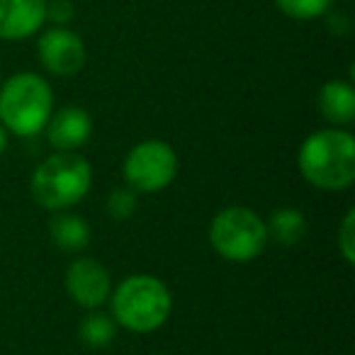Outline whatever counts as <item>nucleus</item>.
<instances>
[{"instance_id": "15", "label": "nucleus", "mask_w": 355, "mask_h": 355, "mask_svg": "<svg viewBox=\"0 0 355 355\" xmlns=\"http://www.w3.org/2000/svg\"><path fill=\"white\" fill-rule=\"evenodd\" d=\"M334 0H275L277 10L287 15L290 20H316V17L326 15Z\"/></svg>"}, {"instance_id": "6", "label": "nucleus", "mask_w": 355, "mask_h": 355, "mask_svg": "<svg viewBox=\"0 0 355 355\" xmlns=\"http://www.w3.org/2000/svg\"><path fill=\"white\" fill-rule=\"evenodd\" d=\"M124 180L137 193H158L168 188L178 175V156L166 141H141L124 158Z\"/></svg>"}, {"instance_id": "8", "label": "nucleus", "mask_w": 355, "mask_h": 355, "mask_svg": "<svg viewBox=\"0 0 355 355\" xmlns=\"http://www.w3.org/2000/svg\"><path fill=\"white\" fill-rule=\"evenodd\" d=\"M66 290L83 309H100L110 300L112 277L95 258H78L66 270Z\"/></svg>"}, {"instance_id": "3", "label": "nucleus", "mask_w": 355, "mask_h": 355, "mask_svg": "<svg viewBox=\"0 0 355 355\" xmlns=\"http://www.w3.org/2000/svg\"><path fill=\"white\" fill-rule=\"evenodd\" d=\"M90 185H93L90 163L76 153L56 151L54 156L37 166V171L32 173L30 188L40 207L64 212L90 193Z\"/></svg>"}, {"instance_id": "17", "label": "nucleus", "mask_w": 355, "mask_h": 355, "mask_svg": "<svg viewBox=\"0 0 355 355\" xmlns=\"http://www.w3.org/2000/svg\"><path fill=\"white\" fill-rule=\"evenodd\" d=\"M338 248L340 256L345 258V263L353 266L355 263V212L348 209L343 217V224L338 229Z\"/></svg>"}, {"instance_id": "13", "label": "nucleus", "mask_w": 355, "mask_h": 355, "mask_svg": "<svg viewBox=\"0 0 355 355\" xmlns=\"http://www.w3.org/2000/svg\"><path fill=\"white\" fill-rule=\"evenodd\" d=\"M268 241H275L280 246H297L306 236V217L300 209L282 207L270 214L266 222Z\"/></svg>"}, {"instance_id": "7", "label": "nucleus", "mask_w": 355, "mask_h": 355, "mask_svg": "<svg viewBox=\"0 0 355 355\" xmlns=\"http://www.w3.org/2000/svg\"><path fill=\"white\" fill-rule=\"evenodd\" d=\"M40 64L54 76H76L85 66V44L76 32L51 27L37 42Z\"/></svg>"}, {"instance_id": "18", "label": "nucleus", "mask_w": 355, "mask_h": 355, "mask_svg": "<svg viewBox=\"0 0 355 355\" xmlns=\"http://www.w3.org/2000/svg\"><path fill=\"white\" fill-rule=\"evenodd\" d=\"M73 17V6L69 0H54V3H46V20L56 22L59 27H64L66 22H71Z\"/></svg>"}, {"instance_id": "1", "label": "nucleus", "mask_w": 355, "mask_h": 355, "mask_svg": "<svg viewBox=\"0 0 355 355\" xmlns=\"http://www.w3.org/2000/svg\"><path fill=\"white\" fill-rule=\"evenodd\" d=\"M304 180L319 190L338 193L355 180V139L345 129H321L304 139L297 153Z\"/></svg>"}, {"instance_id": "16", "label": "nucleus", "mask_w": 355, "mask_h": 355, "mask_svg": "<svg viewBox=\"0 0 355 355\" xmlns=\"http://www.w3.org/2000/svg\"><path fill=\"white\" fill-rule=\"evenodd\" d=\"M134 212H137V195H134V190L117 188L110 193L107 214L114 219V222H124V219H129Z\"/></svg>"}, {"instance_id": "12", "label": "nucleus", "mask_w": 355, "mask_h": 355, "mask_svg": "<svg viewBox=\"0 0 355 355\" xmlns=\"http://www.w3.org/2000/svg\"><path fill=\"white\" fill-rule=\"evenodd\" d=\"M49 234H51L54 246L61 248V251H69V253L83 251V248L90 243V227L83 217H78V214L61 212V214H56V217H51Z\"/></svg>"}, {"instance_id": "11", "label": "nucleus", "mask_w": 355, "mask_h": 355, "mask_svg": "<svg viewBox=\"0 0 355 355\" xmlns=\"http://www.w3.org/2000/svg\"><path fill=\"white\" fill-rule=\"evenodd\" d=\"M319 110L331 124H350L355 117V90L348 80H329L319 90Z\"/></svg>"}, {"instance_id": "4", "label": "nucleus", "mask_w": 355, "mask_h": 355, "mask_svg": "<svg viewBox=\"0 0 355 355\" xmlns=\"http://www.w3.org/2000/svg\"><path fill=\"white\" fill-rule=\"evenodd\" d=\"M54 110V93L37 73H15L0 85V124L17 137L44 132Z\"/></svg>"}, {"instance_id": "5", "label": "nucleus", "mask_w": 355, "mask_h": 355, "mask_svg": "<svg viewBox=\"0 0 355 355\" xmlns=\"http://www.w3.org/2000/svg\"><path fill=\"white\" fill-rule=\"evenodd\" d=\"M209 243L224 261L251 263L268 246L266 222L248 207H227L212 219Z\"/></svg>"}, {"instance_id": "10", "label": "nucleus", "mask_w": 355, "mask_h": 355, "mask_svg": "<svg viewBox=\"0 0 355 355\" xmlns=\"http://www.w3.org/2000/svg\"><path fill=\"white\" fill-rule=\"evenodd\" d=\"M46 139L56 151L73 153L93 134V119L83 107H64L46 122Z\"/></svg>"}, {"instance_id": "2", "label": "nucleus", "mask_w": 355, "mask_h": 355, "mask_svg": "<svg viewBox=\"0 0 355 355\" xmlns=\"http://www.w3.org/2000/svg\"><path fill=\"white\" fill-rule=\"evenodd\" d=\"M112 319L134 334H151L168 321L173 297L168 287L153 275H129L110 297Z\"/></svg>"}, {"instance_id": "14", "label": "nucleus", "mask_w": 355, "mask_h": 355, "mask_svg": "<svg viewBox=\"0 0 355 355\" xmlns=\"http://www.w3.org/2000/svg\"><path fill=\"white\" fill-rule=\"evenodd\" d=\"M114 336H117V321L98 309H90V314L83 316L78 324V338L88 348H107Z\"/></svg>"}, {"instance_id": "19", "label": "nucleus", "mask_w": 355, "mask_h": 355, "mask_svg": "<svg viewBox=\"0 0 355 355\" xmlns=\"http://www.w3.org/2000/svg\"><path fill=\"white\" fill-rule=\"evenodd\" d=\"M6 148H8V134H6V127L0 124V156L6 153Z\"/></svg>"}, {"instance_id": "9", "label": "nucleus", "mask_w": 355, "mask_h": 355, "mask_svg": "<svg viewBox=\"0 0 355 355\" xmlns=\"http://www.w3.org/2000/svg\"><path fill=\"white\" fill-rule=\"evenodd\" d=\"M46 22V0H0V40L20 42Z\"/></svg>"}]
</instances>
